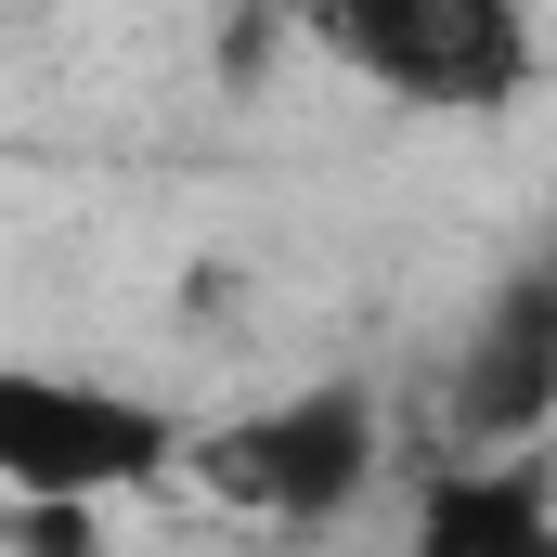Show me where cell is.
Wrapping results in <instances>:
<instances>
[{"instance_id": "1", "label": "cell", "mask_w": 557, "mask_h": 557, "mask_svg": "<svg viewBox=\"0 0 557 557\" xmlns=\"http://www.w3.org/2000/svg\"><path fill=\"white\" fill-rule=\"evenodd\" d=\"M298 39L403 117H506L545 78L532 0H298Z\"/></svg>"}, {"instance_id": "2", "label": "cell", "mask_w": 557, "mask_h": 557, "mask_svg": "<svg viewBox=\"0 0 557 557\" xmlns=\"http://www.w3.org/2000/svg\"><path fill=\"white\" fill-rule=\"evenodd\" d=\"M376 467H389V416L350 376H311V389H273V403H247V416H221V428H182V480L208 506L260 519V532L350 519L376 493Z\"/></svg>"}, {"instance_id": "3", "label": "cell", "mask_w": 557, "mask_h": 557, "mask_svg": "<svg viewBox=\"0 0 557 557\" xmlns=\"http://www.w3.org/2000/svg\"><path fill=\"white\" fill-rule=\"evenodd\" d=\"M182 467V416L117 376L0 350V506H117Z\"/></svg>"}, {"instance_id": "4", "label": "cell", "mask_w": 557, "mask_h": 557, "mask_svg": "<svg viewBox=\"0 0 557 557\" xmlns=\"http://www.w3.org/2000/svg\"><path fill=\"white\" fill-rule=\"evenodd\" d=\"M557 416V273H506V298L480 311L467 363H454V454H519Z\"/></svg>"}, {"instance_id": "5", "label": "cell", "mask_w": 557, "mask_h": 557, "mask_svg": "<svg viewBox=\"0 0 557 557\" xmlns=\"http://www.w3.org/2000/svg\"><path fill=\"white\" fill-rule=\"evenodd\" d=\"M403 557H557L545 441H519V454H428L416 506H403Z\"/></svg>"}, {"instance_id": "6", "label": "cell", "mask_w": 557, "mask_h": 557, "mask_svg": "<svg viewBox=\"0 0 557 557\" xmlns=\"http://www.w3.org/2000/svg\"><path fill=\"white\" fill-rule=\"evenodd\" d=\"M91 519H104V506H0V545H26V557H91Z\"/></svg>"}]
</instances>
